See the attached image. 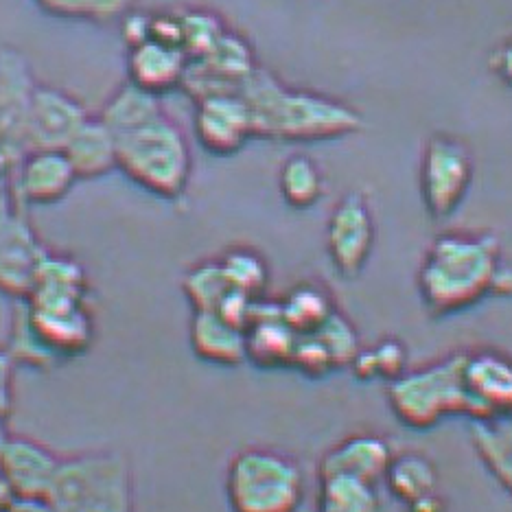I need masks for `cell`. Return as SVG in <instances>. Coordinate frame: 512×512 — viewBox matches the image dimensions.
Segmentation results:
<instances>
[{
  "label": "cell",
  "mask_w": 512,
  "mask_h": 512,
  "mask_svg": "<svg viewBox=\"0 0 512 512\" xmlns=\"http://www.w3.org/2000/svg\"><path fill=\"white\" fill-rule=\"evenodd\" d=\"M504 281L502 250L491 232L447 230L427 248L418 294L432 318H449L497 294Z\"/></svg>",
  "instance_id": "1"
},
{
  "label": "cell",
  "mask_w": 512,
  "mask_h": 512,
  "mask_svg": "<svg viewBox=\"0 0 512 512\" xmlns=\"http://www.w3.org/2000/svg\"><path fill=\"white\" fill-rule=\"evenodd\" d=\"M239 95L248 103L254 138L318 143L364 130V116L353 106L320 92L287 86L261 66L243 84Z\"/></svg>",
  "instance_id": "2"
},
{
  "label": "cell",
  "mask_w": 512,
  "mask_h": 512,
  "mask_svg": "<svg viewBox=\"0 0 512 512\" xmlns=\"http://www.w3.org/2000/svg\"><path fill=\"white\" fill-rule=\"evenodd\" d=\"M116 138V171L160 200H178L189 189L193 156L189 141L167 112Z\"/></svg>",
  "instance_id": "3"
},
{
  "label": "cell",
  "mask_w": 512,
  "mask_h": 512,
  "mask_svg": "<svg viewBox=\"0 0 512 512\" xmlns=\"http://www.w3.org/2000/svg\"><path fill=\"white\" fill-rule=\"evenodd\" d=\"M44 502L51 512H132V464L125 453L114 449L62 458Z\"/></svg>",
  "instance_id": "4"
},
{
  "label": "cell",
  "mask_w": 512,
  "mask_h": 512,
  "mask_svg": "<svg viewBox=\"0 0 512 512\" xmlns=\"http://www.w3.org/2000/svg\"><path fill=\"white\" fill-rule=\"evenodd\" d=\"M230 512H298L305 504V473L281 449L246 447L226 469Z\"/></svg>",
  "instance_id": "5"
},
{
  "label": "cell",
  "mask_w": 512,
  "mask_h": 512,
  "mask_svg": "<svg viewBox=\"0 0 512 512\" xmlns=\"http://www.w3.org/2000/svg\"><path fill=\"white\" fill-rule=\"evenodd\" d=\"M464 353H451L427 366L407 368L399 379L388 383V405L399 421L425 432L445 418L467 416V394L462 386Z\"/></svg>",
  "instance_id": "6"
},
{
  "label": "cell",
  "mask_w": 512,
  "mask_h": 512,
  "mask_svg": "<svg viewBox=\"0 0 512 512\" xmlns=\"http://www.w3.org/2000/svg\"><path fill=\"white\" fill-rule=\"evenodd\" d=\"M475 178V158L467 141L436 132L425 141L418 169L421 200L429 217L445 221L458 213Z\"/></svg>",
  "instance_id": "7"
},
{
  "label": "cell",
  "mask_w": 512,
  "mask_h": 512,
  "mask_svg": "<svg viewBox=\"0 0 512 512\" xmlns=\"http://www.w3.org/2000/svg\"><path fill=\"white\" fill-rule=\"evenodd\" d=\"M20 316L33 340L55 364L88 353L95 342V320L86 300L29 298L22 300Z\"/></svg>",
  "instance_id": "8"
},
{
  "label": "cell",
  "mask_w": 512,
  "mask_h": 512,
  "mask_svg": "<svg viewBox=\"0 0 512 512\" xmlns=\"http://www.w3.org/2000/svg\"><path fill=\"white\" fill-rule=\"evenodd\" d=\"M20 208L18 195L0 191V292L25 300L46 248Z\"/></svg>",
  "instance_id": "9"
},
{
  "label": "cell",
  "mask_w": 512,
  "mask_h": 512,
  "mask_svg": "<svg viewBox=\"0 0 512 512\" xmlns=\"http://www.w3.org/2000/svg\"><path fill=\"white\" fill-rule=\"evenodd\" d=\"M375 237V215L368 197L359 191L346 193L327 221V254L333 270L346 281L357 278L375 250Z\"/></svg>",
  "instance_id": "10"
},
{
  "label": "cell",
  "mask_w": 512,
  "mask_h": 512,
  "mask_svg": "<svg viewBox=\"0 0 512 512\" xmlns=\"http://www.w3.org/2000/svg\"><path fill=\"white\" fill-rule=\"evenodd\" d=\"M462 386L471 421L512 416V359L497 351H469L462 359Z\"/></svg>",
  "instance_id": "11"
},
{
  "label": "cell",
  "mask_w": 512,
  "mask_h": 512,
  "mask_svg": "<svg viewBox=\"0 0 512 512\" xmlns=\"http://www.w3.org/2000/svg\"><path fill=\"white\" fill-rule=\"evenodd\" d=\"M197 143L217 158L235 156L254 138L252 116L241 95H211L195 101Z\"/></svg>",
  "instance_id": "12"
},
{
  "label": "cell",
  "mask_w": 512,
  "mask_h": 512,
  "mask_svg": "<svg viewBox=\"0 0 512 512\" xmlns=\"http://www.w3.org/2000/svg\"><path fill=\"white\" fill-rule=\"evenodd\" d=\"M86 119L84 106L73 95L53 86H36L27 121V154L38 149H64Z\"/></svg>",
  "instance_id": "13"
},
{
  "label": "cell",
  "mask_w": 512,
  "mask_h": 512,
  "mask_svg": "<svg viewBox=\"0 0 512 512\" xmlns=\"http://www.w3.org/2000/svg\"><path fill=\"white\" fill-rule=\"evenodd\" d=\"M62 458L42 442L27 436H11L0 458V473L14 486L20 499L44 502L60 471Z\"/></svg>",
  "instance_id": "14"
},
{
  "label": "cell",
  "mask_w": 512,
  "mask_h": 512,
  "mask_svg": "<svg viewBox=\"0 0 512 512\" xmlns=\"http://www.w3.org/2000/svg\"><path fill=\"white\" fill-rule=\"evenodd\" d=\"M77 173L62 149H38L16 167V195L22 204L51 206L73 191Z\"/></svg>",
  "instance_id": "15"
},
{
  "label": "cell",
  "mask_w": 512,
  "mask_h": 512,
  "mask_svg": "<svg viewBox=\"0 0 512 512\" xmlns=\"http://www.w3.org/2000/svg\"><path fill=\"white\" fill-rule=\"evenodd\" d=\"M298 333L285 322L278 300H256L246 324V362L261 370H281L292 364Z\"/></svg>",
  "instance_id": "16"
},
{
  "label": "cell",
  "mask_w": 512,
  "mask_h": 512,
  "mask_svg": "<svg viewBox=\"0 0 512 512\" xmlns=\"http://www.w3.org/2000/svg\"><path fill=\"white\" fill-rule=\"evenodd\" d=\"M388 438L375 432H357L342 438L324 453L318 462V477L322 475H351L370 484L383 482L392 460Z\"/></svg>",
  "instance_id": "17"
},
{
  "label": "cell",
  "mask_w": 512,
  "mask_h": 512,
  "mask_svg": "<svg viewBox=\"0 0 512 512\" xmlns=\"http://www.w3.org/2000/svg\"><path fill=\"white\" fill-rule=\"evenodd\" d=\"M186 68L189 60L176 46L147 40L127 49V81L156 97L182 88Z\"/></svg>",
  "instance_id": "18"
},
{
  "label": "cell",
  "mask_w": 512,
  "mask_h": 512,
  "mask_svg": "<svg viewBox=\"0 0 512 512\" xmlns=\"http://www.w3.org/2000/svg\"><path fill=\"white\" fill-rule=\"evenodd\" d=\"M189 344L195 357L206 364L237 368L246 362V331L217 311H193Z\"/></svg>",
  "instance_id": "19"
},
{
  "label": "cell",
  "mask_w": 512,
  "mask_h": 512,
  "mask_svg": "<svg viewBox=\"0 0 512 512\" xmlns=\"http://www.w3.org/2000/svg\"><path fill=\"white\" fill-rule=\"evenodd\" d=\"M62 151L79 180H97L116 171V138L99 116H88Z\"/></svg>",
  "instance_id": "20"
},
{
  "label": "cell",
  "mask_w": 512,
  "mask_h": 512,
  "mask_svg": "<svg viewBox=\"0 0 512 512\" xmlns=\"http://www.w3.org/2000/svg\"><path fill=\"white\" fill-rule=\"evenodd\" d=\"M438 480L440 473L434 460L421 451L394 453L383 475L388 493L401 504L438 491Z\"/></svg>",
  "instance_id": "21"
},
{
  "label": "cell",
  "mask_w": 512,
  "mask_h": 512,
  "mask_svg": "<svg viewBox=\"0 0 512 512\" xmlns=\"http://www.w3.org/2000/svg\"><path fill=\"white\" fill-rule=\"evenodd\" d=\"M160 114H165V108L160 106V97L134 86L132 81H125L103 103L99 119L106 123L114 136H119L136 130L138 125H145L147 121L158 119Z\"/></svg>",
  "instance_id": "22"
},
{
  "label": "cell",
  "mask_w": 512,
  "mask_h": 512,
  "mask_svg": "<svg viewBox=\"0 0 512 512\" xmlns=\"http://www.w3.org/2000/svg\"><path fill=\"white\" fill-rule=\"evenodd\" d=\"M278 307H281L285 322L298 335L320 329L337 311L333 294L316 281L294 285L283 300H278Z\"/></svg>",
  "instance_id": "23"
},
{
  "label": "cell",
  "mask_w": 512,
  "mask_h": 512,
  "mask_svg": "<svg viewBox=\"0 0 512 512\" xmlns=\"http://www.w3.org/2000/svg\"><path fill=\"white\" fill-rule=\"evenodd\" d=\"M471 438L484 467L512 495V416L473 421Z\"/></svg>",
  "instance_id": "24"
},
{
  "label": "cell",
  "mask_w": 512,
  "mask_h": 512,
  "mask_svg": "<svg viewBox=\"0 0 512 512\" xmlns=\"http://www.w3.org/2000/svg\"><path fill=\"white\" fill-rule=\"evenodd\" d=\"M278 191L294 211H309L324 195V173L307 154H292L278 169Z\"/></svg>",
  "instance_id": "25"
},
{
  "label": "cell",
  "mask_w": 512,
  "mask_h": 512,
  "mask_svg": "<svg viewBox=\"0 0 512 512\" xmlns=\"http://www.w3.org/2000/svg\"><path fill=\"white\" fill-rule=\"evenodd\" d=\"M318 512H386L377 486L351 475L318 477Z\"/></svg>",
  "instance_id": "26"
},
{
  "label": "cell",
  "mask_w": 512,
  "mask_h": 512,
  "mask_svg": "<svg viewBox=\"0 0 512 512\" xmlns=\"http://www.w3.org/2000/svg\"><path fill=\"white\" fill-rule=\"evenodd\" d=\"M407 346L399 337H383L377 344L359 348V353L351 362L353 377L357 381H394L407 370Z\"/></svg>",
  "instance_id": "27"
},
{
  "label": "cell",
  "mask_w": 512,
  "mask_h": 512,
  "mask_svg": "<svg viewBox=\"0 0 512 512\" xmlns=\"http://www.w3.org/2000/svg\"><path fill=\"white\" fill-rule=\"evenodd\" d=\"M232 289L219 259L195 263L182 276V292L193 311H217Z\"/></svg>",
  "instance_id": "28"
},
{
  "label": "cell",
  "mask_w": 512,
  "mask_h": 512,
  "mask_svg": "<svg viewBox=\"0 0 512 512\" xmlns=\"http://www.w3.org/2000/svg\"><path fill=\"white\" fill-rule=\"evenodd\" d=\"M230 285L237 292L248 294L250 298H265V289L270 285V265L265 256L248 246H232L219 256Z\"/></svg>",
  "instance_id": "29"
},
{
  "label": "cell",
  "mask_w": 512,
  "mask_h": 512,
  "mask_svg": "<svg viewBox=\"0 0 512 512\" xmlns=\"http://www.w3.org/2000/svg\"><path fill=\"white\" fill-rule=\"evenodd\" d=\"M33 3L53 18L106 25V22L123 20L134 11L136 0H33Z\"/></svg>",
  "instance_id": "30"
},
{
  "label": "cell",
  "mask_w": 512,
  "mask_h": 512,
  "mask_svg": "<svg viewBox=\"0 0 512 512\" xmlns=\"http://www.w3.org/2000/svg\"><path fill=\"white\" fill-rule=\"evenodd\" d=\"M182 22V51L189 62H197L213 51L219 38L228 31L217 14L204 9H191L180 14Z\"/></svg>",
  "instance_id": "31"
},
{
  "label": "cell",
  "mask_w": 512,
  "mask_h": 512,
  "mask_svg": "<svg viewBox=\"0 0 512 512\" xmlns=\"http://www.w3.org/2000/svg\"><path fill=\"white\" fill-rule=\"evenodd\" d=\"M311 333H316L320 337V342L329 351L337 370L351 366L355 355L359 353V348H362V344H359L357 329L340 309H337L320 329Z\"/></svg>",
  "instance_id": "32"
},
{
  "label": "cell",
  "mask_w": 512,
  "mask_h": 512,
  "mask_svg": "<svg viewBox=\"0 0 512 512\" xmlns=\"http://www.w3.org/2000/svg\"><path fill=\"white\" fill-rule=\"evenodd\" d=\"M289 368L298 370L300 375H305L309 379H324L333 375V372H337L329 351L324 348V344L320 342V337L316 333L298 335Z\"/></svg>",
  "instance_id": "33"
},
{
  "label": "cell",
  "mask_w": 512,
  "mask_h": 512,
  "mask_svg": "<svg viewBox=\"0 0 512 512\" xmlns=\"http://www.w3.org/2000/svg\"><path fill=\"white\" fill-rule=\"evenodd\" d=\"M14 370L16 362L7 348H0V414L9 416L14 407Z\"/></svg>",
  "instance_id": "34"
},
{
  "label": "cell",
  "mask_w": 512,
  "mask_h": 512,
  "mask_svg": "<svg viewBox=\"0 0 512 512\" xmlns=\"http://www.w3.org/2000/svg\"><path fill=\"white\" fill-rule=\"evenodd\" d=\"M123 29V40L127 49L138 46L149 40V29H151V14H143V11H130L121 20Z\"/></svg>",
  "instance_id": "35"
},
{
  "label": "cell",
  "mask_w": 512,
  "mask_h": 512,
  "mask_svg": "<svg viewBox=\"0 0 512 512\" xmlns=\"http://www.w3.org/2000/svg\"><path fill=\"white\" fill-rule=\"evenodd\" d=\"M491 68H493V73L504 81V84L512 86V36L506 38L493 51Z\"/></svg>",
  "instance_id": "36"
},
{
  "label": "cell",
  "mask_w": 512,
  "mask_h": 512,
  "mask_svg": "<svg viewBox=\"0 0 512 512\" xmlns=\"http://www.w3.org/2000/svg\"><path fill=\"white\" fill-rule=\"evenodd\" d=\"M403 506H405V512H449V502L438 491L416 497Z\"/></svg>",
  "instance_id": "37"
},
{
  "label": "cell",
  "mask_w": 512,
  "mask_h": 512,
  "mask_svg": "<svg viewBox=\"0 0 512 512\" xmlns=\"http://www.w3.org/2000/svg\"><path fill=\"white\" fill-rule=\"evenodd\" d=\"M18 502L20 497L14 491V486H11L7 477L0 473V512H9Z\"/></svg>",
  "instance_id": "38"
},
{
  "label": "cell",
  "mask_w": 512,
  "mask_h": 512,
  "mask_svg": "<svg viewBox=\"0 0 512 512\" xmlns=\"http://www.w3.org/2000/svg\"><path fill=\"white\" fill-rule=\"evenodd\" d=\"M9 440H11V432H9V427H7V416L0 414V458H3V453H5L7 445H9Z\"/></svg>",
  "instance_id": "39"
}]
</instances>
